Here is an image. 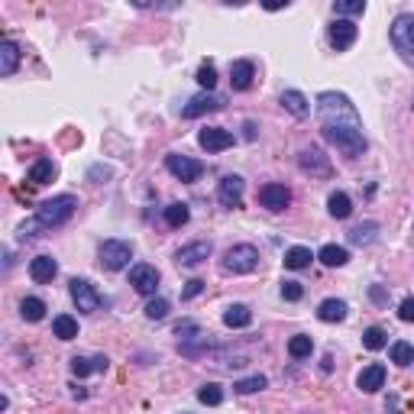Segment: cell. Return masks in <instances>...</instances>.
<instances>
[{
	"mask_svg": "<svg viewBox=\"0 0 414 414\" xmlns=\"http://www.w3.org/2000/svg\"><path fill=\"white\" fill-rule=\"evenodd\" d=\"M317 120H321V130H363L353 100L340 91L317 94Z\"/></svg>",
	"mask_w": 414,
	"mask_h": 414,
	"instance_id": "cell-1",
	"label": "cell"
},
{
	"mask_svg": "<svg viewBox=\"0 0 414 414\" xmlns=\"http://www.w3.org/2000/svg\"><path fill=\"white\" fill-rule=\"evenodd\" d=\"M75 211H78V197L58 195L36 207V220H39V227H62V224H68Z\"/></svg>",
	"mask_w": 414,
	"mask_h": 414,
	"instance_id": "cell-2",
	"label": "cell"
},
{
	"mask_svg": "<svg viewBox=\"0 0 414 414\" xmlns=\"http://www.w3.org/2000/svg\"><path fill=\"white\" fill-rule=\"evenodd\" d=\"M392 46L408 65H414V14H398L392 20Z\"/></svg>",
	"mask_w": 414,
	"mask_h": 414,
	"instance_id": "cell-3",
	"label": "cell"
},
{
	"mask_svg": "<svg viewBox=\"0 0 414 414\" xmlns=\"http://www.w3.org/2000/svg\"><path fill=\"white\" fill-rule=\"evenodd\" d=\"M259 266V249L249 243H239V246H230L224 256V272H233V275H249L256 272Z\"/></svg>",
	"mask_w": 414,
	"mask_h": 414,
	"instance_id": "cell-4",
	"label": "cell"
},
{
	"mask_svg": "<svg viewBox=\"0 0 414 414\" xmlns=\"http://www.w3.org/2000/svg\"><path fill=\"white\" fill-rule=\"evenodd\" d=\"M98 259L107 272H120V269L130 266V259H133V246L127 239H104L98 249Z\"/></svg>",
	"mask_w": 414,
	"mask_h": 414,
	"instance_id": "cell-5",
	"label": "cell"
},
{
	"mask_svg": "<svg viewBox=\"0 0 414 414\" xmlns=\"http://www.w3.org/2000/svg\"><path fill=\"white\" fill-rule=\"evenodd\" d=\"M165 169H169V172H172V175H175V178H178V182L191 185V182H197V178H201L204 165H201V162H195V159H188V155H178V152H169V155H165Z\"/></svg>",
	"mask_w": 414,
	"mask_h": 414,
	"instance_id": "cell-6",
	"label": "cell"
},
{
	"mask_svg": "<svg viewBox=\"0 0 414 414\" xmlns=\"http://www.w3.org/2000/svg\"><path fill=\"white\" fill-rule=\"evenodd\" d=\"M71 301L78 304V311L94 314L100 308V295L94 291V285L88 279H71Z\"/></svg>",
	"mask_w": 414,
	"mask_h": 414,
	"instance_id": "cell-7",
	"label": "cell"
},
{
	"mask_svg": "<svg viewBox=\"0 0 414 414\" xmlns=\"http://www.w3.org/2000/svg\"><path fill=\"white\" fill-rule=\"evenodd\" d=\"M243 191H246V182L239 175H224L217 185V201L224 207H243Z\"/></svg>",
	"mask_w": 414,
	"mask_h": 414,
	"instance_id": "cell-8",
	"label": "cell"
},
{
	"mask_svg": "<svg viewBox=\"0 0 414 414\" xmlns=\"http://www.w3.org/2000/svg\"><path fill=\"white\" fill-rule=\"evenodd\" d=\"M130 285H133L140 295H155V288H159V269L146 266V262L133 266L130 269Z\"/></svg>",
	"mask_w": 414,
	"mask_h": 414,
	"instance_id": "cell-9",
	"label": "cell"
},
{
	"mask_svg": "<svg viewBox=\"0 0 414 414\" xmlns=\"http://www.w3.org/2000/svg\"><path fill=\"white\" fill-rule=\"evenodd\" d=\"M224 107V100L217 98L214 91H201L197 98H191L188 104L182 107V117L185 120H195V117H201V113H214V110H220Z\"/></svg>",
	"mask_w": 414,
	"mask_h": 414,
	"instance_id": "cell-10",
	"label": "cell"
},
{
	"mask_svg": "<svg viewBox=\"0 0 414 414\" xmlns=\"http://www.w3.org/2000/svg\"><path fill=\"white\" fill-rule=\"evenodd\" d=\"M259 204L266 207V211H285L288 204H291V191L285 188V185H262V191H259Z\"/></svg>",
	"mask_w": 414,
	"mask_h": 414,
	"instance_id": "cell-11",
	"label": "cell"
},
{
	"mask_svg": "<svg viewBox=\"0 0 414 414\" xmlns=\"http://www.w3.org/2000/svg\"><path fill=\"white\" fill-rule=\"evenodd\" d=\"M207 256H211V243H207V239H197V243H188V246L178 249L175 262H178V266H185V269H195V266H201Z\"/></svg>",
	"mask_w": 414,
	"mask_h": 414,
	"instance_id": "cell-12",
	"label": "cell"
},
{
	"mask_svg": "<svg viewBox=\"0 0 414 414\" xmlns=\"http://www.w3.org/2000/svg\"><path fill=\"white\" fill-rule=\"evenodd\" d=\"M197 143H201V149H207V152H224V149L233 146V133L230 130H220V127H207L197 133Z\"/></svg>",
	"mask_w": 414,
	"mask_h": 414,
	"instance_id": "cell-13",
	"label": "cell"
},
{
	"mask_svg": "<svg viewBox=\"0 0 414 414\" xmlns=\"http://www.w3.org/2000/svg\"><path fill=\"white\" fill-rule=\"evenodd\" d=\"M356 43V23H350V20H333V26H330V46L337 52H343V49H350V46Z\"/></svg>",
	"mask_w": 414,
	"mask_h": 414,
	"instance_id": "cell-14",
	"label": "cell"
},
{
	"mask_svg": "<svg viewBox=\"0 0 414 414\" xmlns=\"http://www.w3.org/2000/svg\"><path fill=\"white\" fill-rule=\"evenodd\" d=\"M298 165H301L304 172H311V175H330V159L321 152V149H314V146L301 149V155H298Z\"/></svg>",
	"mask_w": 414,
	"mask_h": 414,
	"instance_id": "cell-15",
	"label": "cell"
},
{
	"mask_svg": "<svg viewBox=\"0 0 414 414\" xmlns=\"http://www.w3.org/2000/svg\"><path fill=\"white\" fill-rule=\"evenodd\" d=\"M56 275H58V262L52 259V256H36V259L29 262V279H33L36 285H49Z\"/></svg>",
	"mask_w": 414,
	"mask_h": 414,
	"instance_id": "cell-16",
	"label": "cell"
},
{
	"mask_svg": "<svg viewBox=\"0 0 414 414\" xmlns=\"http://www.w3.org/2000/svg\"><path fill=\"white\" fill-rule=\"evenodd\" d=\"M253 78H256V65L253 62L239 58V62L230 65V85H233V91H249V88H253Z\"/></svg>",
	"mask_w": 414,
	"mask_h": 414,
	"instance_id": "cell-17",
	"label": "cell"
},
{
	"mask_svg": "<svg viewBox=\"0 0 414 414\" xmlns=\"http://www.w3.org/2000/svg\"><path fill=\"white\" fill-rule=\"evenodd\" d=\"M356 385L363 388L366 395H372V392H379L382 385H385V366L382 363H372V366H366L363 372H359V379H356Z\"/></svg>",
	"mask_w": 414,
	"mask_h": 414,
	"instance_id": "cell-18",
	"label": "cell"
},
{
	"mask_svg": "<svg viewBox=\"0 0 414 414\" xmlns=\"http://www.w3.org/2000/svg\"><path fill=\"white\" fill-rule=\"evenodd\" d=\"M16 68H20V46L14 39H4L0 43V75L10 78Z\"/></svg>",
	"mask_w": 414,
	"mask_h": 414,
	"instance_id": "cell-19",
	"label": "cell"
},
{
	"mask_svg": "<svg viewBox=\"0 0 414 414\" xmlns=\"http://www.w3.org/2000/svg\"><path fill=\"white\" fill-rule=\"evenodd\" d=\"M281 107H285L291 117H298V120H304L311 113V100L304 98L301 91H281Z\"/></svg>",
	"mask_w": 414,
	"mask_h": 414,
	"instance_id": "cell-20",
	"label": "cell"
},
{
	"mask_svg": "<svg viewBox=\"0 0 414 414\" xmlns=\"http://www.w3.org/2000/svg\"><path fill=\"white\" fill-rule=\"evenodd\" d=\"M317 317H321L324 324L346 321V301H340V298H327V301H321V308H317Z\"/></svg>",
	"mask_w": 414,
	"mask_h": 414,
	"instance_id": "cell-21",
	"label": "cell"
},
{
	"mask_svg": "<svg viewBox=\"0 0 414 414\" xmlns=\"http://www.w3.org/2000/svg\"><path fill=\"white\" fill-rule=\"evenodd\" d=\"M224 324L230 330H243L253 324V311L246 308V304H230V308L224 311Z\"/></svg>",
	"mask_w": 414,
	"mask_h": 414,
	"instance_id": "cell-22",
	"label": "cell"
},
{
	"mask_svg": "<svg viewBox=\"0 0 414 414\" xmlns=\"http://www.w3.org/2000/svg\"><path fill=\"white\" fill-rule=\"evenodd\" d=\"M317 259H321L324 266H330V269H340V266H346V262H350V253H346L343 246L327 243V246H321V253H317Z\"/></svg>",
	"mask_w": 414,
	"mask_h": 414,
	"instance_id": "cell-23",
	"label": "cell"
},
{
	"mask_svg": "<svg viewBox=\"0 0 414 414\" xmlns=\"http://www.w3.org/2000/svg\"><path fill=\"white\" fill-rule=\"evenodd\" d=\"M327 211H330V217L346 220V217L353 214V201H350V195H343V191H333V195L327 197Z\"/></svg>",
	"mask_w": 414,
	"mask_h": 414,
	"instance_id": "cell-24",
	"label": "cell"
},
{
	"mask_svg": "<svg viewBox=\"0 0 414 414\" xmlns=\"http://www.w3.org/2000/svg\"><path fill=\"white\" fill-rule=\"evenodd\" d=\"M311 259H314V256H311V249L308 246H291V249H285V269H308L311 266Z\"/></svg>",
	"mask_w": 414,
	"mask_h": 414,
	"instance_id": "cell-25",
	"label": "cell"
},
{
	"mask_svg": "<svg viewBox=\"0 0 414 414\" xmlns=\"http://www.w3.org/2000/svg\"><path fill=\"white\" fill-rule=\"evenodd\" d=\"M52 178H56V162L52 159H39L33 169H29V182L33 185H49Z\"/></svg>",
	"mask_w": 414,
	"mask_h": 414,
	"instance_id": "cell-26",
	"label": "cell"
},
{
	"mask_svg": "<svg viewBox=\"0 0 414 414\" xmlns=\"http://www.w3.org/2000/svg\"><path fill=\"white\" fill-rule=\"evenodd\" d=\"M107 369V359L98 356V359H85V356H75L71 359V372L75 376H91V372H104Z\"/></svg>",
	"mask_w": 414,
	"mask_h": 414,
	"instance_id": "cell-27",
	"label": "cell"
},
{
	"mask_svg": "<svg viewBox=\"0 0 414 414\" xmlns=\"http://www.w3.org/2000/svg\"><path fill=\"white\" fill-rule=\"evenodd\" d=\"M52 330H56L58 340H75L78 337V321L71 314H58L56 321H52Z\"/></svg>",
	"mask_w": 414,
	"mask_h": 414,
	"instance_id": "cell-28",
	"label": "cell"
},
{
	"mask_svg": "<svg viewBox=\"0 0 414 414\" xmlns=\"http://www.w3.org/2000/svg\"><path fill=\"white\" fill-rule=\"evenodd\" d=\"M20 314H23V321H43L46 317V301L43 298H23L20 301Z\"/></svg>",
	"mask_w": 414,
	"mask_h": 414,
	"instance_id": "cell-29",
	"label": "cell"
},
{
	"mask_svg": "<svg viewBox=\"0 0 414 414\" xmlns=\"http://www.w3.org/2000/svg\"><path fill=\"white\" fill-rule=\"evenodd\" d=\"M188 217H191V211H188V204H182V201H175V204L165 207V224L169 227H185Z\"/></svg>",
	"mask_w": 414,
	"mask_h": 414,
	"instance_id": "cell-30",
	"label": "cell"
},
{
	"mask_svg": "<svg viewBox=\"0 0 414 414\" xmlns=\"http://www.w3.org/2000/svg\"><path fill=\"white\" fill-rule=\"evenodd\" d=\"M311 350H314V340H311L308 333H295V337L288 340V353H291L295 359L311 356Z\"/></svg>",
	"mask_w": 414,
	"mask_h": 414,
	"instance_id": "cell-31",
	"label": "cell"
},
{
	"mask_svg": "<svg viewBox=\"0 0 414 414\" xmlns=\"http://www.w3.org/2000/svg\"><path fill=\"white\" fill-rule=\"evenodd\" d=\"M376 230H379V224H376V220H369V224H359V227H353V230H350V239L356 246H369L372 239H376Z\"/></svg>",
	"mask_w": 414,
	"mask_h": 414,
	"instance_id": "cell-32",
	"label": "cell"
},
{
	"mask_svg": "<svg viewBox=\"0 0 414 414\" xmlns=\"http://www.w3.org/2000/svg\"><path fill=\"white\" fill-rule=\"evenodd\" d=\"M363 346H366V350H385V346H388V333L382 327H369L363 333Z\"/></svg>",
	"mask_w": 414,
	"mask_h": 414,
	"instance_id": "cell-33",
	"label": "cell"
},
{
	"mask_svg": "<svg viewBox=\"0 0 414 414\" xmlns=\"http://www.w3.org/2000/svg\"><path fill=\"white\" fill-rule=\"evenodd\" d=\"M266 385H269L266 376H249V379L233 382V392H239V395H253V392H262Z\"/></svg>",
	"mask_w": 414,
	"mask_h": 414,
	"instance_id": "cell-34",
	"label": "cell"
},
{
	"mask_svg": "<svg viewBox=\"0 0 414 414\" xmlns=\"http://www.w3.org/2000/svg\"><path fill=\"white\" fill-rule=\"evenodd\" d=\"M197 401H201V405L217 408L220 401H224V388H220V385H214V382H207V385H201V388H197Z\"/></svg>",
	"mask_w": 414,
	"mask_h": 414,
	"instance_id": "cell-35",
	"label": "cell"
},
{
	"mask_svg": "<svg viewBox=\"0 0 414 414\" xmlns=\"http://www.w3.org/2000/svg\"><path fill=\"white\" fill-rule=\"evenodd\" d=\"M333 14L343 20V16H359L366 14V0H337L333 4Z\"/></svg>",
	"mask_w": 414,
	"mask_h": 414,
	"instance_id": "cell-36",
	"label": "cell"
},
{
	"mask_svg": "<svg viewBox=\"0 0 414 414\" xmlns=\"http://www.w3.org/2000/svg\"><path fill=\"white\" fill-rule=\"evenodd\" d=\"M392 363H398V366H411L414 363V346L408 343V340H398V343H392Z\"/></svg>",
	"mask_w": 414,
	"mask_h": 414,
	"instance_id": "cell-37",
	"label": "cell"
},
{
	"mask_svg": "<svg viewBox=\"0 0 414 414\" xmlns=\"http://www.w3.org/2000/svg\"><path fill=\"white\" fill-rule=\"evenodd\" d=\"M197 85H201L204 91H214V85H217V71H214V65L204 62L201 68H197Z\"/></svg>",
	"mask_w": 414,
	"mask_h": 414,
	"instance_id": "cell-38",
	"label": "cell"
},
{
	"mask_svg": "<svg viewBox=\"0 0 414 414\" xmlns=\"http://www.w3.org/2000/svg\"><path fill=\"white\" fill-rule=\"evenodd\" d=\"M165 314H169V301H165V298H152V301L146 304V317H149V321H162Z\"/></svg>",
	"mask_w": 414,
	"mask_h": 414,
	"instance_id": "cell-39",
	"label": "cell"
},
{
	"mask_svg": "<svg viewBox=\"0 0 414 414\" xmlns=\"http://www.w3.org/2000/svg\"><path fill=\"white\" fill-rule=\"evenodd\" d=\"M281 298H285V301H301L304 298L301 281H281Z\"/></svg>",
	"mask_w": 414,
	"mask_h": 414,
	"instance_id": "cell-40",
	"label": "cell"
},
{
	"mask_svg": "<svg viewBox=\"0 0 414 414\" xmlns=\"http://www.w3.org/2000/svg\"><path fill=\"white\" fill-rule=\"evenodd\" d=\"M175 333H178V337H182V340H191V337H201L204 330H201V327H197V324L185 321V324H178V327H175Z\"/></svg>",
	"mask_w": 414,
	"mask_h": 414,
	"instance_id": "cell-41",
	"label": "cell"
},
{
	"mask_svg": "<svg viewBox=\"0 0 414 414\" xmlns=\"http://www.w3.org/2000/svg\"><path fill=\"white\" fill-rule=\"evenodd\" d=\"M201 291H204V281H201V279H191L188 285H185L182 298H185V301H191V298H197V295H201Z\"/></svg>",
	"mask_w": 414,
	"mask_h": 414,
	"instance_id": "cell-42",
	"label": "cell"
},
{
	"mask_svg": "<svg viewBox=\"0 0 414 414\" xmlns=\"http://www.w3.org/2000/svg\"><path fill=\"white\" fill-rule=\"evenodd\" d=\"M398 317L405 324H414V298H405V301L398 304Z\"/></svg>",
	"mask_w": 414,
	"mask_h": 414,
	"instance_id": "cell-43",
	"label": "cell"
},
{
	"mask_svg": "<svg viewBox=\"0 0 414 414\" xmlns=\"http://www.w3.org/2000/svg\"><path fill=\"white\" fill-rule=\"evenodd\" d=\"M246 140H256V123H246Z\"/></svg>",
	"mask_w": 414,
	"mask_h": 414,
	"instance_id": "cell-44",
	"label": "cell"
},
{
	"mask_svg": "<svg viewBox=\"0 0 414 414\" xmlns=\"http://www.w3.org/2000/svg\"><path fill=\"white\" fill-rule=\"evenodd\" d=\"M411 107H414V104H411Z\"/></svg>",
	"mask_w": 414,
	"mask_h": 414,
	"instance_id": "cell-45",
	"label": "cell"
}]
</instances>
